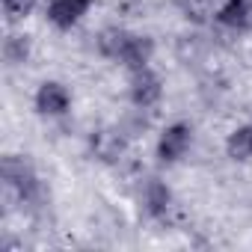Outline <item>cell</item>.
<instances>
[{
  "mask_svg": "<svg viewBox=\"0 0 252 252\" xmlns=\"http://www.w3.org/2000/svg\"><path fill=\"white\" fill-rule=\"evenodd\" d=\"M128 98H131L134 110H155L163 101V77L152 65L149 68H140V71H131Z\"/></svg>",
  "mask_w": 252,
  "mask_h": 252,
  "instance_id": "7a4b0ae2",
  "label": "cell"
},
{
  "mask_svg": "<svg viewBox=\"0 0 252 252\" xmlns=\"http://www.w3.org/2000/svg\"><path fill=\"white\" fill-rule=\"evenodd\" d=\"M30 54H33L30 36H24V33H9V36L3 39V60H6V65H12V68L27 65Z\"/></svg>",
  "mask_w": 252,
  "mask_h": 252,
  "instance_id": "8fae6325",
  "label": "cell"
},
{
  "mask_svg": "<svg viewBox=\"0 0 252 252\" xmlns=\"http://www.w3.org/2000/svg\"><path fill=\"white\" fill-rule=\"evenodd\" d=\"M225 155L237 163H246L252 160V122L240 125V128H234L225 140Z\"/></svg>",
  "mask_w": 252,
  "mask_h": 252,
  "instance_id": "30bf717a",
  "label": "cell"
},
{
  "mask_svg": "<svg viewBox=\"0 0 252 252\" xmlns=\"http://www.w3.org/2000/svg\"><path fill=\"white\" fill-rule=\"evenodd\" d=\"M39 6V0H3V12H6V21L9 24H18L24 18H30Z\"/></svg>",
  "mask_w": 252,
  "mask_h": 252,
  "instance_id": "7c38bea8",
  "label": "cell"
},
{
  "mask_svg": "<svg viewBox=\"0 0 252 252\" xmlns=\"http://www.w3.org/2000/svg\"><path fill=\"white\" fill-rule=\"evenodd\" d=\"M155 60V39L152 36H143V33H131L128 42H125L116 65H122L125 71H140V68H149Z\"/></svg>",
  "mask_w": 252,
  "mask_h": 252,
  "instance_id": "8992f818",
  "label": "cell"
},
{
  "mask_svg": "<svg viewBox=\"0 0 252 252\" xmlns=\"http://www.w3.org/2000/svg\"><path fill=\"white\" fill-rule=\"evenodd\" d=\"M92 152H95V158L104 160V163L119 160V158L125 155V131H122V128H116V131H98V134L92 137Z\"/></svg>",
  "mask_w": 252,
  "mask_h": 252,
  "instance_id": "ba28073f",
  "label": "cell"
},
{
  "mask_svg": "<svg viewBox=\"0 0 252 252\" xmlns=\"http://www.w3.org/2000/svg\"><path fill=\"white\" fill-rule=\"evenodd\" d=\"M172 187L163 178H146L140 187V208L149 220H166L172 211Z\"/></svg>",
  "mask_w": 252,
  "mask_h": 252,
  "instance_id": "277c9868",
  "label": "cell"
},
{
  "mask_svg": "<svg viewBox=\"0 0 252 252\" xmlns=\"http://www.w3.org/2000/svg\"><path fill=\"white\" fill-rule=\"evenodd\" d=\"M95 6V0H48L45 3V18L57 30H71L83 21V15Z\"/></svg>",
  "mask_w": 252,
  "mask_h": 252,
  "instance_id": "5b68a950",
  "label": "cell"
},
{
  "mask_svg": "<svg viewBox=\"0 0 252 252\" xmlns=\"http://www.w3.org/2000/svg\"><path fill=\"white\" fill-rule=\"evenodd\" d=\"M193 146V125L190 122H172L160 131L158 137V146H155V155L163 166H175L187 158Z\"/></svg>",
  "mask_w": 252,
  "mask_h": 252,
  "instance_id": "6da1fadb",
  "label": "cell"
},
{
  "mask_svg": "<svg viewBox=\"0 0 252 252\" xmlns=\"http://www.w3.org/2000/svg\"><path fill=\"white\" fill-rule=\"evenodd\" d=\"M217 21L234 33L252 30V0H222V6L217 9Z\"/></svg>",
  "mask_w": 252,
  "mask_h": 252,
  "instance_id": "52a82bcc",
  "label": "cell"
},
{
  "mask_svg": "<svg viewBox=\"0 0 252 252\" xmlns=\"http://www.w3.org/2000/svg\"><path fill=\"white\" fill-rule=\"evenodd\" d=\"M128 36H131V30H125V27H104L95 36V48H98V54L104 60L116 63L119 54H122V48H125V42H128Z\"/></svg>",
  "mask_w": 252,
  "mask_h": 252,
  "instance_id": "9c48e42d",
  "label": "cell"
},
{
  "mask_svg": "<svg viewBox=\"0 0 252 252\" xmlns=\"http://www.w3.org/2000/svg\"><path fill=\"white\" fill-rule=\"evenodd\" d=\"M33 107L45 119H60L71 110V92L60 80H45V83H39V89L33 95Z\"/></svg>",
  "mask_w": 252,
  "mask_h": 252,
  "instance_id": "3957f363",
  "label": "cell"
}]
</instances>
